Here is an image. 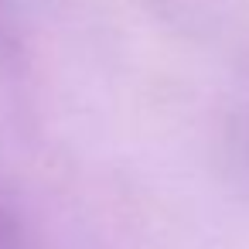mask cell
<instances>
[{
  "label": "cell",
  "instance_id": "6da1fadb",
  "mask_svg": "<svg viewBox=\"0 0 249 249\" xmlns=\"http://www.w3.org/2000/svg\"><path fill=\"white\" fill-rule=\"evenodd\" d=\"M18 225L7 218V212H0V249H14V242H18V232H14Z\"/></svg>",
  "mask_w": 249,
  "mask_h": 249
}]
</instances>
